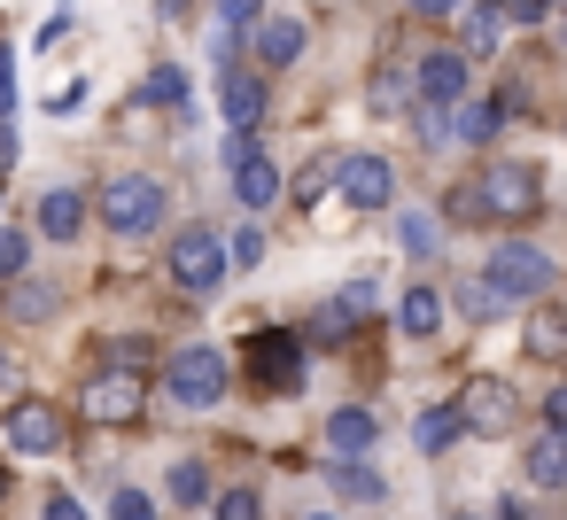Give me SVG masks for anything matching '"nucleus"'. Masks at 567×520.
I'll use <instances>...</instances> for the list:
<instances>
[{"label":"nucleus","mask_w":567,"mask_h":520,"mask_svg":"<svg viewBox=\"0 0 567 520\" xmlns=\"http://www.w3.org/2000/svg\"><path fill=\"white\" fill-rule=\"evenodd\" d=\"M505 40V9L497 0H482V9H466V55H489Z\"/></svg>","instance_id":"obj_20"},{"label":"nucleus","mask_w":567,"mask_h":520,"mask_svg":"<svg viewBox=\"0 0 567 520\" xmlns=\"http://www.w3.org/2000/svg\"><path fill=\"white\" fill-rule=\"evenodd\" d=\"M497 520H528V512H520V505H505V512H497Z\"/></svg>","instance_id":"obj_42"},{"label":"nucleus","mask_w":567,"mask_h":520,"mask_svg":"<svg viewBox=\"0 0 567 520\" xmlns=\"http://www.w3.org/2000/svg\"><path fill=\"white\" fill-rule=\"evenodd\" d=\"M435 241H443V233H435V218L404 210V249H412V257H435Z\"/></svg>","instance_id":"obj_29"},{"label":"nucleus","mask_w":567,"mask_h":520,"mask_svg":"<svg viewBox=\"0 0 567 520\" xmlns=\"http://www.w3.org/2000/svg\"><path fill=\"white\" fill-rule=\"evenodd\" d=\"M528 357H567V319L559 311H536L528 319Z\"/></svg>","instance_id":"obj_21"},{"label":"nucleus","mask_w":567,"mask_h":520,"mask_svg":"<svg viewBox=\"0 0 567 520\" xmlns=\"http://www.w3.org/2000/svg\"><path fill=\"white\" fill-rule=\"evenodd\" d=\"M544 9H551V0H505V24H536Z\"/></svg>","instance_id":"obj_37"},{"label":"nucleus","mask_w":567,"mask_h":520,"mask_svg":"<svg viewBox=\"0 0 567 520\" xmlns=\"http://www.w3.org/2000/svg\"><path fill=\"white\" fill-rule=\"evenodd\" d=\"M179 9H187V0H164V17H179Z\"/></svg>","instance_id":"obj_43"},{"label":"nucleus","mask_w":567,"mask_h":520,"mask_svg":"<svg viewBox=\"0 0 567 520\" xmlns=\"http://www.w3.org/2000/svg\"><path fill=\"white\" fill-rule=\"evenodd\" d=\"M327 481H334L342 497H381V474L358 466V458H327Z\"/></svg>","instance_id":"obj_22"},{"label":"nucleus","mask_w":567,"mask_h":520,"mask_svg":"<svg viewBox=\"0 0 567 520\" xmlns=\"http://www.w3.org/2000/svg\"><path fill=\"white\" fill-rule=\"evenodd\" d=\"M404 102H412L404 79H381V86H373V110H404Z\"/></svg>","instance_id":"obj_35"},{"label":"nucleus","mask_w":567,"mask_h":520,"mask_svg":"<svg viewBox=\"0 0 567 520\" xmlns=\"http://www.w3.org/2000/svg\"><path fill=\"white\" fill-rule=\"evenodd\" d=\"M172 280H179L187 295H218V280H226V241H218L210 226H187V233L172 241Z\"/></svg>","instance_id":"obj_2"},{"label":"nucleus","mask_w":567,"mask_h":520,"mask_svg":"<svg viewBox=\"0 0 567 520\" xmlns=\"http://www.w3.org/2000/svg\"><path fill=\"white\" fill-rule=\"evenodd\" d=\"M551 288V257L528 249V241H505L489 257V295H544Z\"/></svg>","instance_id":"obj_7"},{"label":"nucleus","mask_w":567,"mask_h":520,"mask_svg":"<svg viewBox=\"0 0 567 520\" xmlns=\"http://www.w3.org/2000/svg\"><path fill=\"white\" fill-rule=\"evenodd\" d=\"M9 110H17V55L0 48V125H9Z\"/></svg>","instance_id":"obj_34"},{"label":"nucleus","mask_w":567,"mask_h":520,"mask_svg":"<svg viewBox=\"0 0 567 520\" xmlns=\"http://www.w3.org/2000/svg\"><path fill=\"white\" fill-rule=\"evenodd\" d=\"M544 412H551V435H559V443H567V388H559V396H551V404H544Z\"/></svg>","instance_id":"obj_38"},{"label":"nucleus","mask_w":567,"mask_h":520,"mask_svg":"<svg viewBox=\"0 0 567 520\" xmlns=\"http://www.w3.org/2000/svg\"><path fill=\"white\" fill-rule=\"evenodd\" d=\"M218 24L226 32H257L265 24V0H218Z\"/></svg>","instance_id":"obj_28"},{"label":"nucleus","mask_w":567,"mask_h":520,"mask_svg":"<svg viewBox=\"0 0 567 520\" xmlns=\"http://www.w3.org/2000/svg\"><path fill=\"white\" fill-rule=\"evenodd\" d=\"M172 497H179V505H203V497H210V474H203L195 458H179V466H172Z\"/></svg>","instance_id":"obj_26"},{"label":"nucleus","mask_w":567,"mask_h":520,"mask_svg":"<svg viewBox=\"0 0 567 520\" xmlns=\"http://www.w3.org/2000/svg\"><path fill=\"white\" fill-rule=\"evenodd\" d=\"M226 164H234V195H241V210H272V202H280V171H272V156H265L249 133H234Z\"/></svg>","instance_id":"obj_5"},{"label":"nucleus","mask_w":567,"mask_h":520,"mask_svg":"<svg viewBox=\"0 0 567 520\" xmlns=\"http://www.w3.org/2000/svg\"><path fill=\"white\" fill-rule=\"evenodd\" d=\"M420 141H427V148H451V110L427 102V110H420Z\"/></svg>","instance_id":"obj_31"},{"label":"nucleus","mask_w":567,"mask_h":520,"mask_svg":"<svg viewBox=\"0 0 567 520\" xmlns=\"http://www.w3.org/2000/svg\"><path fill=\"white\" fill-rule=\"evenodd\" d=\"M164 210H172V195H164L156 179H141V171L102 187V226H110L117 241H141V233H156V226H164Z\"/></svg>","instance_id":"obj_1"},{"label":"nucleus","mask_w":567,"mask_h":520,"mask_svg":"<svg viewBox=\"0 0 567 520\" xmlns=\"http://www.w3.org/2000/svg\"><path fill=\"white\" fill-rule=\"evenodd\" d=\"M513 419H520V404H513L505 381H466V396H458V427H474V435H513Z\"/></svg>","instance_id":"obj_9"},{"label":"nucleus","mask_w":567,"mask_h":520,"mask_svg":"<svg viewBox=\"0 0 567 520\" xmlns=\"http://www.w3.org/2000/svg\"><path fill=\"white\" fill-rule=\"evenodd\" d=\"M40 520H86V505H79V497H71V489H55V497H48V512H40Z\"/></svg>","instance_id":"obj_36"},{"label":"nucleus","mask_w":567,"mask_h":520,"mask_svg":"<svg viewBox=\"0 0 567 520\" xmlns=\"http://www.w3.org/2000/svg\"><path fill=\"white\" fill-rule=\"evenodd\" d=\"M373 412H358V404H342L334 419H327V443H334V458H358V450H373Z\"/></svg>","instance_id":"obj_16"},{"label":"nucleus","mask_w":567,"mask_h":520,"mask_svg":"<svg viewBox=\"0 0 567 520\" xmlns=\"http://www.w3.org/2000/svg\"><path fill=\"white\" fill-rule=\"evenodd\" d=\"M141 396H148L141 373H94V381L79 388V412L102 419V427H125V419H141Z\"/></svg>","instance_id":"obj_4"},{"label":"nucleus","mask_w":567,"mask_h":520,"mask_svg":"<svg viewBox=\"0 0 567 520\" xmlns=\"http://www.w3.org/2000/svg\"><path fill=\"white\" fill-rule=\"evenodd\" d=\"M257 257H265V233H257V226H241V233L226 241V264H257Z\"/></svg>","instance_id":"obj_32"},{"label":"nucleus","mask_w":567,"mask_h":520,"mask_svg":"<svg viewBox=\"0 0 567 520\" xmlns=\"http://www.w3.org/2000/svg\"><path fill=\"white\" fill-rule=\"evenodd\" d=\"M451 443H458V404H443V412L420 419V450H451Z\"/></svg>","instance_id":"obj_25"},{"label":"nucleus","mask_w":567,"mask_h":520,"mask_svg":"<svg viewBox=\"0 0 567 520\" xmlns=\"http://www.w3.org/2000/svg\"><path fill=\"white\" fill-rule=\"evenodd\" d=\"M164 381H172V396H179L187 412H210V404L226 396V357H218L210 342H187V350L172 357V373H164Z\"/></svg>","instance_id":"obj_3"},{"label":"nucleus","mask_w":567,"mask_h":520,"mask_svg":"<svg viewBox=\"0 0 567 520\" xmlns=\"http://www.w3.org/2000/svg\"><path fill=\"white\" fill-rule=\"evenodd\" d=\"M528 481L567 489V443H559V435H536V443H528Z\"/></svg>","instance_id":"obj_18"},{"label":"nucleus","mask_w":567,"mask_h":520,"mask_svg":"<svg viewBox=\"0 0 567 520\" xmlns=\"http://www.w3.org/2000/svg\"><path fill=\"white\" fill-rule=\"evenodd\" d=\"M420 94H427L435 110H458V102H466V55H458V48H435V55L420 63Z\"/></svg>","instance_id":"obj_12"},{"label":"nucleus","mask_w":567,"mask_h":520,"mask_svg":"<svg viewBox=\"0 0 567 520\" xmlns=\"http://www.w3.org/2000/svg\"><path fill=\"white\" fill-rule=\"evenodd\" d=\"M0 319H9V326H40V319H55V288H48V280H17L9 295H0Z\"/></svg>","instance_id":"obj_14"},{"label":"nucleus","mask_w":567,"mask_h":520,"mask_svg":"<svg viewBox=\"0 0 567 520\" xmlns=\"http://www.w3.org/2000/svg\"><path fill=\"white\" fill-rule=\"evenodd\" d=\"M218 520H265L257 489H226V497H218Z\"/></svg>","instance_id":"obj_30"},{"label":"nucleus","mask_w":567,"mask_h":520,"mask_svg":"<svg viewBox=\"0 0 567 520\" xmlns=\"http://www.w3.org/2000/svg\"><path fill=\"white\" fill-rule=\"evenodd\" d=\"M249 40H257V63H265V71H288V63L303 55V24H296V17H265Z\"/></svg>","instance_id":"obj_13"},{"label":"nucleus","mask_w":567,"mask_h":520,"mask_svg":"<svg viewBox=\"0 0 567 520\" xmlns=\"http://www.w3.org/2000/svg\"><path fill=\"white\" fill-rule=\"evenodd\" d=\"M311 520H327V512H311Z\"/></svg>","instance_id":"obj_44"},{"label":"nucleus","mask_w":567,"mask_h":520,"mask_svg":"<svg viewBox=\"0 0 567 520\" xmlns=\"http://www.w3.org/2000/svg\"><path fill=\"white\" fill-rule=\"evenodd\" d=\"M474 202H482V218H528L536 210V171L528 164H489Z\"/></svg>","instance_id":"obj_6"},{"label":"nucleus","mask_w":567,"mask_h":520,"mask_svg":"<svg viewBox=\"0 0 567 520\" xmlns=\"http://www.w3.org/2000/svg\"><path fill=\"white\" fill-rule=\"evenodd\" d=\"M141 94H148V102H156V110H179V102H187V71H179V63H156V71H148V86H141Z\"/></svg>","instance_id":"obj_23"},{"label":"nucleus","mask_w":567,"mask_h":520,"mask_svg":"<svg viewBox=\"0 0 567 520\" xmlns=\"http://www.w3.org/2000/svg\"><path fill=\"white\" fill-rule=\"evenodd\" d=\"M17 381H24V373H17V357H9V350H0V388H17Z\"/></svg>","instance_id":"obj_41"},{"label":"nucleus","mask_w":567,"mask_h":520,"mask_svg":"<svg viewBox=\"0 0 567 520\" xmlns=\"http://www.w3.org/2000/svg\"><path fill=\"white\" fill-rule=\"evenodd\" d=\"M110 520H156V505H148L141 489H117V497H110Z\"/></svg>","instance_id":"obj_33"},{"label":"nucleus","mask_w":567,"mask_h":520,"mask_svg":"<svg viewBox=\"0 0 567 520\" xmlns=\"http://www.w3.org/2000/svg\"><path fill=\"white\" fill-rule=\"evenodd\" d=\"M451 133H458V141H489V133H497V102H466V110L451 117Z\"/></svg>","instance_id":"obj_24"},{"label":"nucleus","mask_w":567,"mask_h":520,"mask_svg":"<svg viewBox=\"0 0 567 520\" xmlns=\"http://www.w3.org/2000/svg\"><path fill=\"white\" fill-rule=\"evenodd\" d=\"M412 17H443V9H458V0H404Z\"/></svg>","instance_id":"obj_39"},{"label":"nucleus","mask_w":567,"mask_h":520,"mask_svg":"<svg viewBox=\"0 0 567 520\" xmlns=\"http://www.w3.org/2000/svg\"><path fill=\"white\" fill-rule=\"evenodd\" d=\"M24 264H32V241H24V233H9V226H0V280H9V288H17V280H24Z\"/></svg>","instance_id":"obj_27"},{"label":"nucleus","mask_w":567,"mask_h":520,"mask_svg":"<svg viewBox=\"0 0 567 520\" xmlns=\"http://www.w3.org/2000/svg\"><path fill=\"white\" fill-rule=\"evenodd\" d=\"M342 202L350 210H389V195H396V171H389V156H342Z\"/></svg>","instance_id":"obj_10"},{"label":"nucleus","mask_w":567,"mask_h":520,"mask_svg":"<svg viewBox=\"0 0 567 520\" xmlns=\"http://www.w3.org/2000/svg\"><path fill=\"white\" fill-rule=\"evenodd\" d=\"M396 319H404V334H435V326H443V295H435V288H404Z\"/></svg>","instance_id":"obj_19"},{"label":"nucleus","mask_w":567,"mask_h":520,"mask_svg":"<svg viewBox=\"0 0 567 520\" xmlns=\"http://www.w3.org/2000/svg\"><path fill=\"white\" fill-rule=\"evenodd\" d=\"M226 117H234V133H257V117H265V79L234 71V79H226Z\"/></svg>","instance_id":"obj_17"},{"label":"nucleus","mask_w":567,"mask_h":520,"mask_svg":"<svg viewBox=\"0 0 567 520\" xmlns=\"http://www.w3.org/2000/svg\"><path fill=\"white\" fill-rule=\"evenodd\" d=\"M9 443H17L24 458L63 450V412H55L48 396H17V404H9Z\"/></svg>","instance_id":"obj_8"},{"label":"nucleus","mask_w":567,"mask_h":520,"mask_svg":"<svg viewBox=\"0 0 567 520\" xmlns=\"http://www.w3.org/2000/svg\"><path fill=\"white\" fill-rule=\"evenodd\" d=\"M249 373H257L272 396H296V381H303V350H296V334H257V342H249Z\"/></svg>","instance_id":"obj_11"},{"label":"nucleus","mask_w":567,"mask_h":520,"mask_svg":"<svg viewBox=\"0 0 567 520\" xmlns=\"http://www.w3.org/2000/svg\"><path fill=\"white\" fill-rule=\"evenodd\" d=\"M458 520H466V512H458Z\"/></svg>","instance_id":"obj_45"},{"label":"nucleus","mask_w":567,"mask_h":520,"mask_svg":"<svg viewBox=\"0 0 567 520\" xmlns=\"http://www.w3.org/2000/svg\"><path fill=\"white\" fill-rule=\"evenodd\" d=\"M79 226H86V202H79L71 187H48V195H40V233H48V241H79Z\"/></svg>","instance_id":"obj_15"},{"label":"nucleus","mask_w":567,"mask_h":520,"mask_svg":"<svg viewBox=\"0 0 567 520\" xmlns=\"http://www.w3.org/2000/svg\"><path fill=\"white\" fill-rule=\"evenodd\" d=\"M9 164H17V133L0 125V179H9Z\"/></svg>","instance_id":"obj_40"}]
</instances>
